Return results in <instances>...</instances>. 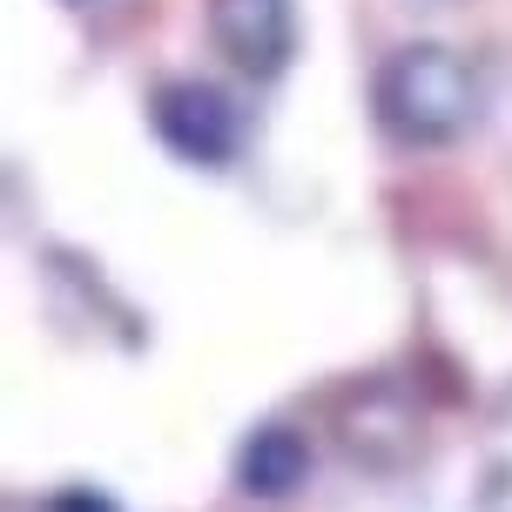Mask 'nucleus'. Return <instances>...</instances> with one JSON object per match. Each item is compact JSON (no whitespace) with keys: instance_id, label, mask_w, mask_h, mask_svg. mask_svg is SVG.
<instances>
[{"instance_id":"obj_1","label":"nucleus","mask_w":512,"mask_h":512,"mask_svg":"<svg viewBox=\"0 0 512 512\" xmlns=\"http://www.w3.org/2000/svg\"><path fill=\"white\" fill-rule=\"evenodd\" d=\"M479 115V81L452 48H398L378 68V122L398 142H459Z\"/></svg>"},{"instance_id":"obj_2","label":"nucleus","mask_w":512,"mask_h":512,"mask_svg":"<svg viewBox=\"0 0 512 512\" xmlns=\"http://www.w3.org/2000/svg\"><path fill=\"white\" fill-rule=\"evenodd\" d=\"M209 34L243 75H277L297 48V14L290 0H209Z\"/></svg>"},{"instance_id":"obj_3","label":"nucleus","mask_w":512,"mask_h":512,"mask_svg":"<svg viewBox=\"0 0 512 512\" xmlns=\"http://www.w3.org/2000/svg\"><path fill=\"white\" fill-rule=\"evenodd\" d=\"M155 128L189 162H223L230 142H236V122H230V108H223V95L216 88H196V81H176V88L155 95Z\"/></svg>"},{"instance_id":"obj_4","label":"nucleus","mask_w":512,"mask_h":512,"mask_svg":"<svg viewBox=\"0 0 512 512\" xmlns=\"http://www.w3.org/2000/svg\"><path fill=\"white\" fill-rule=\"evenodd\" d=\"M297 465H304V445H297L290 432H277V438H263V445L250 452V479L263 492H283L290 479H297Z\"/></svg>"}]
</instances>
